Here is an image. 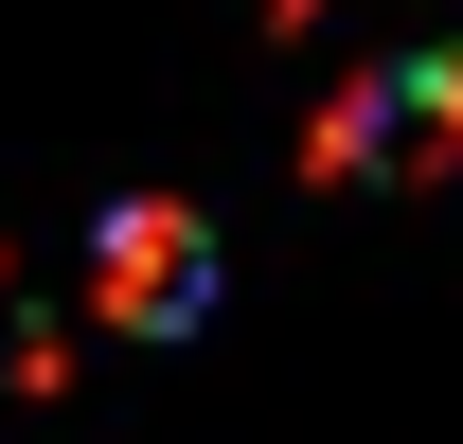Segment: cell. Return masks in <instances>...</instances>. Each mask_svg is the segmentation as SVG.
<instances>
[{"mask_svg":"<svg viewBox=\"0 0 463 444\" xmlns=\"http://www.w3.org/2000/svg\"><path fill=\"white\" fill-rule=\"evenodd\" d=\"M90 302H108L125 338H178L196 302H214V231L178 214V196H125V214L90 231Z\"/></svg>","mask_w":463,"mask_h":444,"instance_id":"6da1fadb","label":"cell"},{"mask_svg":"<svg viewBox=\"0 0 463 444\" xmlns=\"http://www.w3.org/2000/svg\"><path fill=\"white\" fill-rule=\"evenodd\" d=\"M339 161H392V178L463 161V54H410V71H374V89L339 107Z\"/></svg>","mask_w":463,"mask_h":444,"instance_id":"7a4b0ae2","label":"cell"},{"mask_svg":"<svg viewBox=\"0 0 463 444\" xmlns=\"http://www.w3.org/2000/svg\"><path fill=\"white\" fill-rule=\"evenodd\" d=\"M0 356H18V338H0Z\"/></svg>","mask_w":463,"mask_h":444,"instance_id":"3957f363","label":"cell"}]
</instances>
